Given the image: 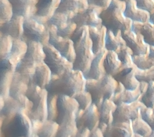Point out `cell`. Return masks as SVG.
<instances>
[{
	"instance_id": "obj_57",
	"label": "cell",
	"mask_w": 154,
	"mask_h": 137,
	"mask_svg": "<svg viewBox=\"0 0 154 137\" xmlns=\"http://www.w3.org/2000/svg\"><path fill=\"white\" fill-rule=\"evenodd\" d=\"M147 137H154V131H152V133Z\"/></svg>"
},
{
	"instance_id": "obj_17",
	"label": "cell",
	"mask_w": 154,
	"mask_h": 137,
	"mask_svg": "<svg viewBox=\"0 0 154 137\" xmlns=\"http://www.w3.org/2000/svg\"><path fill=\"white\" fill-rule=\"evenodd\" d=\"M137 68L135 65L131 67H124L113 77L118 83L123 85L126 89H137L139 86L140 82L135 76Z\"/></svg>"
},
{
	"instance_id": "obj_7",
	"label": "cell",
	"mask_w": 154,
	"mask_h": 137,
	"mask_svg": "<svg viewBox=\"0 0 154 137\" xmlns=\"http://www.w3.org/2000/svg\"><path fill=\"white\" fill-rule=\"evenodd\" d=\"M23 36L27 40L36 41L44 46L49 44V27L34 16L25 18L23 23Z\"/></svg>"
},
{
	"instance_id": "obj_54",
	"label": "cell",
	"mask_w": 154,
	"mask_h": 137,
	"mask_svg": "<svg viewBox=\"0 0 154 137\" xmlns=\"http://www.w3.org/2000/svg\"><path fill=\"white\" fill-rule=\"evenodd\" d=\"M5 103V99L3 98V96L0 95V111L3 108Z\"/></svg>"
},
{
	"instance_id": "obj_25",
	"label": "cell",
	"mask_w": 154,
	"mask_h": 137,
	"mask_svg": "<svg viewBox=\"0 0 154 137\" xmlns=\"http://www.w3.org/2000/svg\"><path fill=\"white\" fill-rule=\"evenodd\" d=\"M132 122L112 123L109 125L104 132V137H132Z\"/></svg>"
},
{
	"instance_id": "obj_61",
	"label": "cell",
	"mask_w": 154,
	"mask_h": 137,
	"mask_svg": "<svg viewBox=\"0 0 154 137\" xmlns=\"http://www.w3.org/2000/svg\"></svg>"
},
{
	"instance_id": "obj_22",
	"label": "cell",
	"mask_w": 154,
	"mask_h": 137,
	"mask_svg": "<svg viewBox=\"0 0 154 137\" xmlns=\"http://www.w3.org/2000/svg\"><path fill=\"white\" fill-rule=\"evenodd\" d=\"M107 51L105 49L95 56L88 72L85 75L86 79L100 80L106 75L103 63Z\"/></svg>"
},
{
	"instance_id": "obj_31",
	"label": "cell",
	"mask_w": 154,
	"mask_h": 137,
	"mask_svg": "<svg viewBox=\"0 0 154 137\" xmlns=\"http://www.w3.org/2000/svg\"><path fill=\"white\" fill-rule=\"evenodd\" d=\"M84 3L81 0H60L56 12L68 14L71 17L78 13L81 9H86Z\"/></svg>"
},
{
	"instance_id": "obj_39",
	"label": "cell",
	"mask_w": 154,
	"mask_h": 137,
	"mask_svg": "<svg viewBox=\"0 0 154 137\" xmlns=\"http://www.w3.org/2000/svg\"><path fill=\"white\" fill-rule=\"evenodd\" d=\"M78 131L75 121L60 125L55 137H75Z\"/></svg>"
},
{
	"instance_id": "obj_40",
	"label": "cell",
	"mask_w": 154,
	"mask_h": 137,
	"mask_svg": "<svg viewBox=\"0 0 154 137\" xmlns=\"http://www.w3.org/2000/svg\"><path fill=\"white\" fill-rule=\"evenodd\" d=\"M79 104V109L86 111L93 104V100L91 94L86 90L82 91L73 96Z\"/></svg>"
},
{
	"instance_id": "obj_32",
	"label": "cell",
	"mask_w": 154,
	"mask_h": 137,
	"mask_svg": "<svg viewBox=\"0 0 154 137\" xmlns=\"http://www.w3.org/2000/svg\"><path fill=\"white\" fill-rule=\"evenodd\" d=\"M117 105L111 99H106L100 107V123L110 125L113 123V115Z\"/></svg>"
},
{
	"instance_id": "obj_15",
	"label": "cell",
	"mask_w": 154,
	"mask_h": 137,
	"mask_svg": "<svg viewBox=\"0 0 154 137\" xmlns=\"http://www.w3.org/2000/svg\"><path fill=\"white\" fill-rule=\"evenodd\" d=\"M120 34L126 45L132 51L133 55H142L148 53L149 46L145 43L142 36L139 33L130 30Z\"/></svg>"
},
{
	"instance_id": "obj_21",
	"label": "cell",
	"mask_w": 154,
	"mask_h": 137,
	"mask_svg": "<svg viewBox=\"0 0 154 137\" xmlns=\"http://www.w3.org/2000/svg\"><path fill=\"white\" fill-rule=\"evenodd\" d=\"M141 96L139 87L135 90L126 89L125 87L120 83H118V86L113 94L112 100L116 105L124 103H132L138 101Z\"/></svg>"
},
{
	"instance_id": "obj_44",
	"label": "cell",
	"mask_w": 154,
	"mask_h": 137,
	"mask_svg": "<svg viewBox=\"0 0 154 137\" xmlns=\"http://www.w3.org/2000/svg\"><path fill=\"white\" fill-rule=\"evenodd\" d=\"M1 19L3 23L11 19L13 16L12 8L8 0H1Z\"/></svg>"
},
{
	"instance_id": "obj_59",
	"label": "cell",
	"mask_w": 154,
	"mask_h": 137,
	"mask_svg": "<svg viewBox=\"0 0 154 137\" xmlns=\"http://www.w3.org/2000/svg\"><path fill=\"white\" fill-rule=\"evenodd\" d=\"M119 1H121V2H124L126 0H119Z\"/></svg>"
},
{
	"instance_id": "obj_20",
	"label": "cell",
	"mask_w": 154,
	"mask_h": 137,
	"mask_svg": "<svg viewBox=\"0 0 154 137\" xmlns=\"http://www.w3.org/2000/svg\"><path fill=\"white\" fill-rule=\"evenodd\" d=\"M12 8L13 15L25 18L33 16L36 12L35 5L38 0H8Z\"/></svg>"
},
{
	"instance_id": "obj_14",
	"label": "cell",
	"mask_w": 154,
	"mask_h": 137,
	"mask_svg": "<svg viewBox=\"0 0 154 137\" xmlns=\"http://www.w3.org/2000/svg\"><path fill=\"white\" fill-rule=\"evenodd\" d=\"M72 18L68 14L55 11L47 23L48 25H53L56 27L58 36L70 39L77 29V25L72 22Z\"/></svg>"
},
{
	"instance_id": "obj_46",
	"label": "cell",
	"mask_w": 154,
	"mask_h": 137,
	"mask_svg": "<svg viewBox=\"0 0 154 137\" xmlns=\"http://www.w3.org/2000/svg\"><path fill=\"white\" fill-rule=\"evenodd\" d=\"M140 116L150 125L152 131H154V108H148L143 104L140 109Z\"/></svg>"
},
{
	"instance_id": "obj_58",
	"label": "cell",
	"mask_w": 154,
	"mask_h": 137,
	"mask_svg": "<svg viewBox=\"0 0 154 137\" xmlns=\"http://www.w3.org/2000/svg\"><path fill=\"white\" fill-rule=\"evenodd\" d=\"M30 137H38V135H36V134H34V133H33L32 135Z\"/></svg>"
},
{
	"instance_id": "obj_43",
	"label": "cell",
	"mask_w": 154,
	"mask_h": 137,
	"mask_svg": "<svg viewBox=\"0 0 154 137\" xmlns=\"http://www.w3.org/2000/svg\"><path fill=\"white\" fill-rule=\"evenodd\" d=\"M13 38L9 36L1 33L0 41V56L1 59L8 55L11 51Z\"/></svg>"
},
{
	"instance_id": "obj_34",
	"label": "cell",
	"mask_w": 154,
	"mask_h": 137,
	"mask_svg": "<svg viewBox=\"0 0 154 137\" xmlns=\"http://www.w3.org/2000/svg\"><path fill=\"white\" fill-rule=\"evenodd\" d=\"M14 72L10 71H0V95L3 96L5 99L9 96L10 90Z\"/></svg>"
},
{
	"instance_id": "obj_36",
	"label": "cell",
	"mask_w": 154,
	"mask_h": 137,
	"mask_svg": "<svg viewBox=\"0 0 154 137\" xmlns=\"http://www.w3.org/2000/svg\"><path fill=\"white\" fill-rule=\"evenodd\" d=\"M132 126L133 133L141 135L143 137H148L152 132L150 125L141 118V116L132 121Z\"/></svg>"
},
{
	"instance_id": "obj_10",
	"label": "cell",
	"mask_w": 154,
	"mask_h": 137,
	"mask_svg": "<svg viewBox=\"0 0 154 137\" xmlns=\"http://www.w3.org/2000/svg\"><path fill=\"white\" fill-rule=\"evenodd\" d=\"M30 81V79L15 72L10 90L9 96L19 101L27 114L31 111L33 107L32 102L26 96Z\"/></svg>"
},
{
	"instance_id": "obj_49",
	"label": "cell",
	"mask_w": 154,
	"mask_h": 137,
	"mask_svg": "<svg viewBox=\"0 0 154 137\" xmlns=\"http://www.w3.org/2000/svg\"><path fill=\"white\" fill-rule=\"evenodd\" d=\"M146 60L147 61V64L150 67H152L154 66V47L149 46V51L146 54Z\"/></svg>"
},
{
	"instance_id": "obj_5",
	"label": "cell",
	"mask_w": 154,
	"mask_h": 137,
	"mask_svg": "<svg viewBox=\"0 0 154 137\" xmlns=\"http://www.w3.org/2000/svg\"><path fill=\"white\" fill-rule=\"evenodd\" d=\"M48 94L46 89H42L30 81L26 96L33 104L32 108L27 114L31 120L44 122L48 120Z\"/></svg>"
},
{
	"instance_id": "obj_18",
	"label": "cell",
	"mask_w": 154,
	"mask_h": 137,
	"mask_svg": "<svg viewBox=\"0 0 154 137\" xmlns=\"http://www.w3.org/2000/svg\"><path fill=\"white\" fill-rule=\"evenodd\" d=\"M25 18L13 15L11 19L3 23L1 27V33L14 39L23 37V23Z\"/></svg>"
},
{
	"instance_id": "obj_16",
	"label": "cell",
	"mask_w": 154,
	"mask_h": 137,
	"mask_svg": "<svg viewBox=\"0 0 154 137\" xmlns=\"http://www.w3.org/2000/svg\"><path fill=\"white\" fill-rule=\"evenodd\" d=\"M99 14L96 8H89L77 13L72 17V22L77 25V27L101 26V20Z\"/></svg>"
},
{
	"instance_id": "obj_35",
	"label": "cell",
	"mask_w": 154,
	"mask_h": 137,
	"mask_svg": "<svg viewBox=\"0 0 154 137\" xmlns=\"http://www.w3.org/2000/svg\"><path fill=\"white\" fill-rule=\"evenodd\" d=\"M60 128V124L55 120H47L43 122L42 127L38 133L39 137H55Z\"/></svg>"
},
{
	"instance_id": "obj_50",
	"label": "cell",
	"mask_w": 154,
	"mask_h": 137,
	"mask_svg": "<svg viewBox=\"0 0 154 137\" xmlns=\"http://www.w3.org/2000/svg\"><path fill=\"white\" fill-rule=\"evenodd\" d=\"M33 133L38 135L43 125V122L39 120H32Z\"/></svg>"
},
{
	"instance_id": "obj_13",
	"label": "cell",
	"mask_w": 154,
	"mask_h": 137,
	"mask_svg": "<svg viewBox=\"0 0 154 137\" xmlns=\"http://www.w3.org/2000/svg\"><path fill=\"white\" fill-rule=\"evenodd\" d=\"M75 122L78 130L87 129L91 132L98 127L100 123V113L98 107L93 104L86 111L79 109Z\"/></svg>"
},
{
	"instance_id": "obj_2",
	"label": "cell",
	"mask_w": 154,
	"mask_h": 137,
	"mask_svg": "<svg viewBox=\"0 0 154 137\" xmlns=\"http://www.w3.org/2000/svg\"><path fill=\"white\" fill-rule=\"evenodd\" d=\"M124 2L119 0H112L108 7L99 14L101 25L106 30L111 31L115 36L124 33L131 29L132 22L124 14Z\"/></svg>"
},
{
	"instance_id": "obj_8",
	"label": "cell",
	"mask_w": 154,
	"mask_h": 137,
	"mask_svg": "<svg viewBox=\"0 0 154 137\" xmlns=\"http://www.w3.org/2000/svg\"><path fill=\"white\" fill-rule=\"evenodd\" d=\"M43 48L46 54L44 63L51 69L53 75L60 76L73 69V63L63 56L53 46L48 44Z\"/></svg>"
},
{
	"instance_id": "obj_33",
	"label": "cell",
	"mask_w": 154,
	"mask_h": 137,
	"mask_svg": "<svg viewBox=\"0 0 154 137\" xmlns=\"http://www.w3.org/2000/svg\"><path fill=\"white\" fill-rule=\"evenodd\" d=\"M126 45L125 41L121 36V34L115 36L109 30L106 31L105 36V49L108 51L117 52L122 46Z\"/></svg>"
},
{
	"instance_id": "obj_24",
	"label": "cell",
	"mask_w": 154,
	"mask_h": 137,
	"mask_svg": "<svg viewBox=\"0 0 154 137\" xmlns=\"http://www.w3.org/2000/svg\"><path fill=\"white\" fill-rule=\"evenodd\" d=\"M124 14L126 18L130 19L132 22L140 23L148 22L150 17L149 13L137 8L134 0H126L125 1Z\"/></svg>"
},
{
	"instance_id": "obj_60",
	"label": "cell",
	"mask_w": 154,
	"mask_h": 137,
	"mask_svg": "<svg viewBox=\"0 0 154 137\" xmlns=\"http://www.w3.org/2000/svg\"></svg>"
},
{
	"instance_id": "obj_28",
	"label": "cell",
	"mask_w": 154,
	"mask_h": 137,
	"mask_svg": "<svg viewBox=\"0 0 154 137\" xmlns=\"http://www.w3.org/2000/svg\"><path fill=\"white\" fill-rule=\"evenodd\" d=\"M52 76L51 69L43 62L36 65L35 72L31 81L42 89H46L51 82Z\"/></svg>"
},
{
	"instance_id": "obj_37",
	"label": "cell",
	"mask_w": 154,
	"mask_h": 137,
	"mask_svg": "<svg viewBox=\"0 0 154 137\" xmlns=\"http://www.w3.org/2000/svg\"><path fill=\"white\" fill-rule=\"evenodd\" d=\"M36 65L22 60L17 65L16 71L23 77L31 79L36 69Z\"/></svg>"
},
{
	"instance_id": "obj_12",
	"label": "cell",
	"mask_w": 154,
	"mask_h": 137,
	"mask_svg": "<svg viewBox=\"0 0 154 137\" xmlns=\"http://www.w3.org/2000/svg\"><path fill=\"white\" fill-rule=\"evenodd\" d=\"M143 104L139 101L132 103L122 102L117 105L113 115V123L129 122L140 116V109Z\"/></svg>"
},
{
	"instance_id": "obj_23",
	"label": "cell",
	"mask_w": 154,
	"mask_h": 137,
	"mask_svg": "<svg viewBox=\"0 0 154 137\" xmlns=\"http://www.w3.org/2000/svg\"><path fill=\"white\" fill-rule=\"evenodd\" d=\"M106 31V28L102 26L88 28L89 38L92 43V51L95 55L105 49Z\"/></svg>"
},
{
	"instance_id": "obj_11",
	"label": "cell",
	"mask_w": 154,
	"mask_h": 137,
	"mask_svg": "<svg viewBox=\"0 0 154 137\" xmlns=\"http://www.w3.org/2000/svg\"><path fill=\"white\" fill-rule=\"evenodd\" d=\"M50 26L49 44L57 50L60 54L70 62H75L76 53L73 42L71 39L64 38L58 36L57 29L53 25Z\"/></svg>"
},
{
	"instance_id": "obj_52",
	"label": "cell",
	"mask_w": 154,
	"mask_h": 137,
	"mask_svg": "<svg viewBox=\"0 0 154 137\" xmlns=\"http://www.w3.org/2000/svg\"><path fill=\"white\" fill-rule=\"evenodd\" d=\"M90 131L87 129H84L82 130H78L76 136L75 137H88Z\"/></svg>"
},
{
	"instance_id": "obj_41",
	"label": "cell",
	"mask_w": 154,
	"mask_h": 137,
	"mask_svg": "<svg viewBox=\"0 0 154 137\" xmlns=\"http://www.w3.org/2000/svg\"><path fill=\"white\" fill-rule=\"evenodd\" d=\"M144 106L154 108V81L148 83L147 90L139 100Z\"/></svg>"
},
{
	"instance_id": "obj_51",
	"label": "cell",
	"mask_w": 154,
	"mask_h": 137,
	"mask_svg": "<svg viewBox=\"0 0 154 137\" xmlns=\"http://www.w3.org/2000/svg\"><path fill=\"white\" fill-rule=\"evenodd\" d=\"M88 137H104V135L103 132L99 127H97L90 132Z\"/></svg>"
},
{
	"instance_id": "obj_27",
	"label": "cell",
	"mask_w": 154,
	"mask_h": 137,
	"mask_svg": "<svg viewBox=\"0 0 154 137\" xmlns=\"http://www.w3.org/2000/svg\"><path fill=\"white\" fill-rule=\"evenodd\" d=\"M23 108L22 104L12 97L9 96L7 99H5V106L0 111L1 114L4 116L5 117L4 122L1 128V130L5 127L12 120V118Z\"/></svg>"
},
{
	"instance_id": "obj_3",
	"label": "cell",
	"mask_w": 154,
	"mask_h": 137,
	"mask_svg": "<svg viewBox=\"0 0 154 137\" xmlns=\"http://www.w3.org/2000/svg\"><path fill=\"white\" fill-rule=\"evenodd\" d=\"M118 82L110 75H106L100 80L87 79L85 90L91 94L93 104L98 108L106 99H112Z\"/></svg>"
},
{
	"instance_id": "obj_42",
	"label": "cell",
	"mask_w": 154,
	"mask_h": 137,
	"mask_svg": "<svg viewBox=\"0 0 154 137\" xmlns=\"http://www.w3.org/2000/svg\"><path fill=\"white\" fill-rule=\"evenodd\" d=\"M58 95L48 94L47 100L48 120H56L57 118V99Z\"/></svg>"
},
{
	"instance_id": "obj_48",
	"label": "cell",
	"mask_w": 154,
	"mask_h": 137,
	"mask_svg": "<svg viewBox=\"0 0 154 137\" xmlns=\"http://www.w3.org/2000/svg\"><path fill=\"white\" fill-rule=\"evenodd\" d=\"M112 0H87V4L90 5H94L102 8L108 7L111 2Z\"/></svg>"
},
{
	"instance_id": "obj_30",
	"label": "cell",
	"mask_w": 154,
	"mask_h": 137,
	"mask_svg": "<svg viewBox=\"0 0 154 137\" xmlns=\"http://www.w3.org/2000/svg\"><path fill=\"white\" fill-rule=\"evenodd\" d=\"M104 67L106 75L113 77L123 68L118 54L115 51H108L104 60Z\"/></svg>"
},
{
	"instance_id": "obj_26",
	"label": "cell",
	"mask_w": 154,
	"mask_h": 137,
	"mask_svg": "<svg viewBox=\"0 0 154 137\" xmlns=\"http://www.w3.org/2000/svg\"><path fill=\"white\" fill-rule=\"evenodd\" d=\"M60 0H38L36 5V12L34 15L39 19L47 18L48 20L52 17Z\"/></svg>"
},
{
	"instance_id": "obj_6",
	"label": "cell",
	"mask_w": 154,
	"mask_h": 137,
	"mask_svg": "<svg viewBox=\"0 0 154 137\" xmlns=\"http://www.w3.org/2000/svg\"><path fill=\"white\" fill-rule=\"evenodd\" d=\"M32 134L31 119L24 108L1 130V137H30Z\"/></svg>"
},
{
	"instance_id": "obj_56",
	"label": "cell",
	"mask_w": 154,
	"mask_h": 137,
	"mask_svg": "<svg viewBox=\"0 0 154 137\" xmlns=\"http://www.w3.org/2000/svg\"><path fill=\"white\" fill-rule=\"evenodd\" d=\"M132 137H143L142 135H139V134H137V133H133L132 135Z\"/></svg>"
},
{
	"instance_id": "obj_9",
	"label": "cell",
	"mask_w": 154,
	"mask_h": 137,
	"mask_svg": "<svg viewBox=\"0 0 154 137\" xmlns=\"http://www.w3.org/2000/svg\"><path fill=\"white\" fill-rule=\"evenodd\" d=\"M79 109V104L73 97L63 94L58 95V116L56 122L60 125L75 121L76 115Z\"/></svg>"
},
{
	"instance_id": "obj_1",
	"label": "cell",
	"mask_w": 154,
	"mask_h": 137,
	"mask_svg": "<svg viewBox=\"0 0 154 137\" xmlns=\"http://www.w3.org/2000/svg\"><path fill=\"white\" fill-rule=\"evenodd\" d=\"M86 81L83 72L73 69L60 76L53 75L46 89L49 94L73 97L79 92L85 90Z\"/></svg>"
},
{
	"instance_id": "obj_47",
	"label": "cell",
	"mask_w": 154,
	"mask_h": 137,
	"mask_svg": "<svg viewBox=\"0 0 154 137\" xmlns=\"http://www.w3.org/2000/svg\"><path fill=\"white\" fill-rule=\"evenodd\" d=\"M137 8L151 14L154 12V0H134Z\"/></svg>"
},
{
	"instance_id": "obj_53",
	"label": "cell",
	"mask_w": 154,
	"mask_h": 137,
	"mask_svg": "<svg viewBox=\"0 0 154 137\" xmlns=\"http://www.w3.org/2000/svg\"><path fill=\"white\" fill-rule=\"evenodd\" d=\"M148 83H145V82H140L139 86V89L141 95L144 93L147 90V87H148Z\"/></svg>"
},
{
	"instance_id": "obj_19",
	"label": "cell",
	"mask_w": 154,
	"mask_h": 137,
	"mask_svg": "<svg viewBox=\"0 0 154 137\" xmlns=\"http://www.w3.org/2000/svg\"><path fill=\"white\" fill-rule=\"evenodd\" d=\"M26 42L27 50L22 60L36 65L44 62L46 54L43 44L32 40H27Z\"/></svg>"
},
{
	"instance_id": "obj_29",
	"label": "cell",
	"mask_w": 154,
	"mask_h": 137,
	"mask_svg": "<svg viewBox=\"0 0 154 137\" xmlns=\"http://www.w3.org/2000/svg\"><path fill=\"white\" fill-rule=\"evenodd\" d=\"M130 30L139 33L148 45L154 47V25L149 22L140 23L132 22Z\"/></svg>"
},
{
	"instance_id": "obj_55",
	"label": "cell",
	"mask_w": 154,
	"mask_h": 137,
	"mask_svg": "<svg viewBox=\"0 0 154 137\" xmlns=\"http://www.w3.org/2000/svg\"><path fill=\"white\" fill-rule=\"evenodd\" d=\"M148 22L150 23V24L154 25V12L152 14H150Z\"/></svg>"
},
{
	"instance_id": "obj_38",
	"label": "cell",
	"mask_w": 154,
	"mask_h": 137,
	"mask_svg": "<svg viewBox=\"0 0 154 137\" xmlns=\"http://www.w3.org/2000/svg\"><path fill=\"white\" fill-rule=\"evenodd\" d=\"M117 53L118 58L122 63L123 68L131 67L135 65L133 62L132 51L126 45L122 46Z\"/></svg>"
},
{
	"instance_id": "obj_45",
	"label": "cell",
	"mask_w": 154,
	"mask_h": 137,
	"mask_svg": "<svg viewBox=\"0 0 154 137\" xmlns=\"http://www.w3.org/2000/svg\"><path fill=\"white\" fill-rule=\"evenodd\" d=\"M135 76L140 82L149 83L154 81V66L147 70H140L137 68Z\"/></svg>"
},
{
	"instance_id": "obj_4",
	"label": "cell",
	"mask_w": 154,
	"mask_h": 137,
	"mask_svg": "<svg viewBox=\"0 0 154 137\" xmlns=\"http://www.w3.org/2000/svg\"><path fill=\"white\" fill-rule=\"evenodd\" d=\"M76 57L73 63V69L79 70L84 73L88 72L95 56L92 51V43L89 38L88 29L73 41Z\"/></svg>"
}]
</instances>
